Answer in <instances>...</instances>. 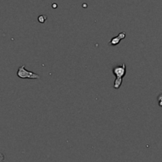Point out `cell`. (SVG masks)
I'll use <instances>...</instances> for the list:
<instances>
[{"label": "cell", "mask_w": 162, "mask_h": 162, "mask_svg": "<svg viewBox=\"0 0 162 162\" xmlns=\"http://www.w3.org/2000/svg\"><path fill=\"white\" fill-rule=\"evenodd\" d=\"M121 40H121V39H120L118 36H116V37H113V38L110 40V42H109V45L110 46L117 45V44H120V42L121 41Z\"/></svg>", "instance_id": "obj_3"}, {"label": "cell", "mask_w": 162, "mask_h": 162, "mask_svg": "<svg viewBox=\"0 0 162 162\" xmlns=\"http://www.w3.org/2000/svg\"><path fill=\"white\" fill-rule=\"evenodd\" d=\"M47 20V16L45 15H40V17H38V21L40 23H44Z\"/></svg>", "instance_id": "obj_5"}, {"label": "cell", "mask_w": 162, "mask_h": 162, "mask_svg": "<svg viewBox=\"0 0 162 162\" xmlns=\"http://www.w3.org/2000/svg\"><path fill=\"white\" fill-rule=\"evenodd\" d=\"M17 75L20 78H29V79H40V76L37 74L27 71L25 65H22L17 70Z\"/></svg>", "instance_id": "obj_1"}, {"label": "cell", "mask_w": 162, "mask_h": 162, "mask_svg": "<svg viewBox=\"0 0 162 162\" xmlns=\"http://www.w3.org/2000/svg\"><path fill=\"white\" fill-rule=\"evenodd\" d=\"M122 82H123V78H116V80H115L114 85H113V87L116 90H118L120 89L121 85H122Z\"/></svg>", "instance_id": "obj_4"}, {"label": "cell", "mask_w": 162, "mask_h": 162, "mask_svg": "<svg viewBox=\"0 0 162 162\" xmlns=\"http://www.w3.org/2000/svg\"><path fill=\"white\" fill-rule=\"evenodd\" d=\"M118 36L121 40H123V39L126 37V33H125V32H121V33H120V34L118 35Z\"/></svg>", "instance_id": "obj_7"}, {"label": "cell", "mask_w": 162, "mask_h": 162, "mask_svg": "<svg viewBox=\"0 0 162 162\" xmlns=\"http://www.w3.org/2000/svg\"><path fill=\"white\" fill-rule=\"evenodd\" d=\"M126 65L123 64L122 66H117L112 69V72L116 78H123L126 75Z\"/></svg>", "instance_id": "obj_2"}, {"label": "cell", "mask_w": 162, "mask_h": 162, "mask_svg": "<svg viewBox=\"0 0 162 162\" xmlns=\"http://www.w3.org/2000/svg\"><path fill=\"white\" fill-rule=\"evenodd\" d=\"M157 101H158V105L160 107H162V94L157 97Z\"/></svg>", "instance_id": "obj_6"}]
</instances>
